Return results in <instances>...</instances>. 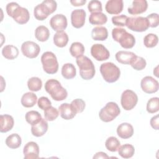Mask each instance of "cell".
I'll return each instance as SVG.
<instances>
[{"mask_svg":"<svg viewBox=\"0 0 159 159\" xmlns=\"http://www.w3.org/2000/svg\"><path fill=\"white\" fill-rule=\"evenodd\" d=\"M6 12L9 16L19 24H25L30 19V14L27 9L20 6L17 2H11L6 7Z\"/></svg>","mask_w":159,"mask_h":159,"instance_id":"obj_1","label":"cell"},{"mask_svg":"<svg viewBox=\"0 0 159 159\" xmlns=\"http://www.w3.org/2000/svg\"><path fill=\"white\" fill-rule=\"evenodd\" d=\"M112 37L114 41L119 43L122 48L126 49L132 48L135 43L134 36L123 28H114L112 30Z\"/></svg>","mask_w":159,"mask_h":159,"instance_id":"obj_2","label":"cell"},{"mask_svg":"<svg viewBox=\"0 0 159 159\" xmlns=\"http://www.w3.org/2000/svg\"><path fill=\"white\" fill-rule=\"evenodd\" d=\"M45 89L51 96L52 98L57 101H63L68 96L67 91L58 80L55 79H50L46 81Z\"/></svg>","mask_w":159,"mask_h":159,"instance_id":"obj_3","label":"cell"},{"mask_svg":"<svg viewBox=\"0 0 159 159\" xmlns=\"http://www.w3.org/2000/svg\"><path fill=\"white\" fill-rule=\"evenodd\" d=\"M80 68V76L85 80L92 79L95 75L96 70L93 61L86 56L82 55L76 60Z\"/></svg>","mask_w":159,"mask_h":159,"instance_id":"obj_4","label":"cell"},{"mask_svg":"<svg viewBox=\"0 0 159 159\" xmlns=\"http://www.w3.org/2000/svg\"><path fill=\"white\" fill-rule=\"evenodd\" d=\"M100 72L104 81L109 83L117 81L120 75L119 68L112 62H106L101 64Z\"/></svg>","mask_w":159,"mask_h":159,"instance_id":"obj_5","label":"cell"},{"mask_svg":"<svg viewBox=\"0 0 159 159\" xmlns=\"http://www.w3.org/2000/svg\"><path fill=\"white\" fill-rule=\"evenodd\" d=\"M120 113V109L117 103L114 102H107L99 112L100 119L104 122L112 121Z\"/></svg>","mask_w":159,"mask_h":159,"instance_id":"obj_6","label":"cell"},{"mask_svg":"<svg viewBox=\"0 0 159 159\" xmlns=\"http://www.w3.org/2000/svg\"><path fill=\"white\" fill-rule=\"evenodd\" d=\"M43 69L48 74H55L58 70V63L57 57L52 52H45L41 57Z\"/></svg>","mask_w":159,"mask_h":159,"instance_id":"obj_7","label":"cell"},{"mask_svg":"<svg viewBox=\"0 0 159 159\" xmlns=\"http://www.w3.org/2000/svg\"><path fill=\"white\" fill-rule=\"evenodd\" d=\"M126 26L132 31L142 32L146 31L149 28V23L145 17H128Z\"/></svg>","mask_w":159,"mask_h":159,"instance_id":"obj_8","label":"cell"},{"mask_svg":"<svg viewBox=\"0 0 159 159\" xmlns=\"http://www.w3.org/2000/svg\"><path fill=\"white\" fill-rule=\"evenodd\" d=\"M137 102L138 96L134 91L130 89H126L122 93L120 103L122 107L125 111L132 110L136 106Z\"/></svg>","mask_w":159,"mask_h":159,"instance_id":"obj_9","label":"cell"},{"mask_svg":"<svg viewBox=\"0 0 159 159\" xmlns=\"http://www.w3.org/2000/svg\"><path fill=\"white\" fill-rule=\"evenodd\" d=\"M21 52L22 54L29 58H36L40 52V46L32 41H25L21 45Z\"/></svg>","mask_w":159,"mask_h":159,"instance_id":"obj_10","label":"cell"},{"mask_svg":"<svg viewBox=\"0 0 159 159\" xmlns=\"http://www.w3.org/2000/svg\"><path fill=\"white\" fill-rule=\"evenodd\" d=\"M140 86L145 93L152 94L158 91L159 84L157 80L150 76H147L142 79Z\"/></svg>","mask_w":159,"mask_h":159,"instance_id":"obj_11","label":"cell"},{"mask_svg":"<svg viewBox=\"0 0 159 159\" xmlns=\"http://www.w3.org/2000/svg\"><path fill=\"white\" fill-rule=\"evenodd\" d=\"M91 54L97 61H104L110 57L109 51L102 44L96 43L91 48Z\"/></svg>","mask_w":159,"mask_h":159,"instance_id":"obj_12","label":"cell"},{"mask_svg":"<svg viewBox=\"0 0 159 159\" xmlns=\"http://www.w3.org/2000/svg\"><path fill=\"white\" fill-rule=\"evenodd\" d=\"M50 25L55 31H62L67 27V19L65 15L57 14L51 17L50 20Z\"/></svg>","mask_w":159,"mask_h":159,"instance_id":"obj_13","label":"cell"},{"mask_svg":"<svg viewBox=\"0 0 159 159\" xmlns=\"http://www.w3.org/2000/svg\"><path fill=\"white\" fill-rule=\"evenodd\" d=\"M86 14L84 9H75L71 14V22L73 27L76 29L82 27L85 23Z\"/></svg>","mask_w":159,"mask_h":159,"instance_id":"obj_14","label":"cell"},{"mask_svg":"<svg viewBox=\"0 0 159 159\" xmlns=\"http://www.w3.org/2000/svg\"><path fill=\"white\" fill-rule=\"evenodd\" d=\"M25 159H37L39 157V147L35 142L27 143L23 149Z\"/></svg>","mask_w":159,"mask_h":159,"instance_id":"obj_15","label":"cell"},{"mask_svg":"<svg viewBox=\"0 0 159 159\" xmlns=\"http://www.w3.org/2000/svg\"><path fill=\"white\" fill-rule=\"evenodd\" d=\"M148 7V3L146 0H134L132 4L128 8V12L132 15L142 14L146 11Z\"/></svg>","mask_w":159,"mask_h":159,"instance_id":"obj_16","label":"cell"},{"mask_svg":"<svg viewBox=\"0 0 159 159\" xmlns=\"http://www.w3.org/2000/svg\"><path fill=\"white\" fill-rule=\"evenodd\" d=\"M123 7L122 0H109L105 6V9L109 14H118L122 11Z\"/></svg>","mask_w":159,"mask_h":159,"instance_id":"obj_17","label":"cell"},{"mask_svg":"<svg viewBox=\"0 0 159 159\" xmlns=\"http://www.w3.org/2000/svg\"><path fill=\"white\" fill-rule=\"evenodd\" d=\"M60 115L65 120H70L75 117L77 114L71 104L63 103L58 107Z\"/></svg>","mask_w":159,"mask_h":159,"instance_id":"obj_18","label":"cell"},{"mask_svg":"<svg viewBox=\"0 0 159 159\" xmlns=\"http://www.w3.org/2000/svg\"><path fill=\"white\" fill-rule=\"evenodd\" d=\"M117 134L121 139H129L134 134L133 126L127 122L122 123L117 128Z\"/></svg>","mask_w":159,"mask_h":159,"instance_id":"obj_19","label":"cell"},{"mask_svg":"<svg viewBox=\"0 0 159 159\" xmlns=\"http://www.w3.org/2000/svg\"><path fill=\"white\" fill-rule=\"evenodd\" d=\"M48 127V125L47 120L45 119H42V120L39 122L34 125H32V134L37 137H42L47 132Z\"/></svg>","mask_w":159,"mask_h":159,"instance_id":"obj_20","label":"cell"},{"mask_svg":"<svg viewBox=\"0 0 159 159\" xmlns=\"http://www.w3.org/2000/svg\"><path fill=\"white\" fill-rule=\"evenodd\" d=\"M1 133H6L11 130L14 127V120L13 117L8 114H2L0 116Z\"/></svg>","mask_w":159,"mask_h":159,"instance_id":"obj_21","label":"cell"},{"mask_svg":"<svg viewBox=\"0 0 159 159\" xmlns=\"http://www.w3.org/2000/svg\"><path fill=\"white\" fill-rule=\"evenodd\" d=\"M135 56L136 55L132 52L122 50L117 52L115 55L116 60L119 63L124 65H130Z\"/></svg>","mask_w":159,"mask_h":159,"instance_id":"obj_22","label":"cell"},{"mask_svg":"<svg viewBox=\"0 0 159 159\" xmlns=\"http://www.w3.org/2000/svg\"><path fill=\"white\" fill-rule=\"evenodd\" d=\"M91 37L94 40L104 41L108 37L107 29L103 26L95 27L91 31Z\"/></svg>","mask_w":159,"mask_h":159,"instance_id":"obj_23","label":"cell"},{"mask_svg":"<svg viewBox=\"0 0 159 159\" xmlns=\"http://www.w3.org/2000/svg\"><path fill=\"white\" fill-rule=\"evenodd\" d=\"M39 5L43 14L47 17L53 13L57 7V3L53 0H45Z\"/></svg>","mask_w":159,"mask_h":159,"instance_id":"obj_24","label":"cell"},{"mask_svg":"<svg viewBox=\"0 0 159 159\" xmlns=\"http://www.w3.org/2000/svg\"><path fill=\"white\" fill-rule=\"evenodd\" d=\"M37 97L32 92H27L23 94L21 98V104L25 107H32L37 103Z\"/></svg>","mask_w":159,"mask_h":159,"instance_id":"obj_25","label":"cell"},{"mask_svg":"<svg viewBox=\"0 0 159 159\" xmlns=\"http://www.w3.org/2000/svg\"><path fill=\"white\" fill-rule=\"evenodd\" d=\"M68 42V36L67 34L62 30L57 32L53 36L54 44L60 48L65 47Z\"/></svg>","mask_w":159,"mask_h":159,"instance_id":"obj_26","label":"cell"},{"mask_svg":"<svg viewBox=\"0 0 159 159\" xmlns=\"http://www.w3.org/2000/svg\"><path fill=\"white\" fill-rule=\"evenodd\" d=\"M2 55L7 60H14L18 57L19 50L16 46L7 45L2 48Z\"/></svg>","mask_w":159,"mask_h":159,"instance_id":"obj_27","label":"cell"},{"mask_svg":"<svg viewBox=\"0 0 159 159\" xmlns=\"http://www.w3.org/2000/svg\"><path fill=\"white\" fill-rule=\"evenodd\" d=\"M119 155L123 158H130L133 157L135 153L134 147L129 143L124 144L119 147L118 150Z\"/></svg>","mask_w":159,"mask_h":159,"instance_id":"obj_28","label":"cell"},{"mask_svg":"<svg viewBox=\"0 0 159 159\" xmlns=\"http://www.w3.org/2000/svg\"><path fill=\"white\" fill-rule=\"evenodd\" d=\"M107 17L102 12L91 13L89 17V22L92 25H102L107 22Z\"/></svg>","mask_w":159,"mask_h":159,"instance_id":"obj_29","label":"cell"},{"mask_svg":"<svg viewBox=\"0 0 159 159\" xmlns=\"http://www.w3.org/2000/svg\"><path fill=\"white\" fill-rule=\"evenodd\" d=\"M5 143L9 148L12 149H16L20 146L22 143V139L19 134H12L6 138Z\"/></svg>","mask_w":159,"mask_h":159,"instance_id":"obj_30","label":"cell"},{"mask_svg":"<svg viewBox=\"0 0 159 159\" xmlns=\"http://www.w3.org/2000/svg\"><path fill=\"white\" fill-rule=\"evenodd\" d=\"M61 75L65 79L70 80L75 77L76 75V70L72 63H65L62 66Z\"/></svg>","mask_w":159,"mask_h":159,"instance_id":"obj_31","label":"cell"},{"mask_svg":"<svg viewBox=\"0 0 159 159\" xmlns=\"http://www.w3.org/2000/svg\"><path fill=\"white\" fill-rule=\"evenodd\" d=\"M35 37L40 42L47 41L50 37L48 29L44 25L38 26L35 30Z\"/></svg>","mask_w":159,"mask_h":159,"instance_id":"obj_32","label":"cell"},{"mask_svg":"<svg viewBox=\"0 0 159 159\" xmlns=\"http://www.w3.org/2000/svg\"><path fill=\"white\" fill-rule=\"evenodd\" d=\"M84 50L85 49L84 45L79 42H75L72 43L70 47V54L72 57L76 58L83 55Z\"/></svg>","mask_w":159,"mask_h":159,"instance_id":"obj_33","label":"cell"},{"mask_svg":"<svg viewBox=\"0 0 159 159\" xmlns=\"http://www.w3.org/2000/svg\"><path fill=\"white\" fill-rule=\"evenodd\" d=\"M25 119L27 122L31 125H34L39 122L42 117L41 114L36 111H30L25 114Z\"/></svg>","mask_w":159,"mask_h":159,"instance_id":"obj_34","label":"cell"},{"mask_svg":"<svg viewBox=\"0 0 159 159\" xmlns=\"http://www.w3.org/2000/svg\"><path fill=\"white\" fill-rule=\"evenodd\" d=\"M120 145V141L116 137L113 136L109 137V138H107V139L106 140V142H105V146L107 150L112 152L117 151Z\"/></svg>","mask_w":159,"mask_h":159,"instance_id":"obj_35","label":"cell"},{"mask_svg":"<svg viewBox=\"0 0 159 159\" xmlns=\"http://www.w3.org/2000/svg\"><path fill=\"white\" fill-rule=\"evenodd\" d=\"M27 86L31 91H38L42 88V81L39 78L34 76L29 78L27 81Z\"/></svg>","mask_w":159,"mask_h":159,"instance_id":"obj_36","label":"cell"},{"mask_svg":"<svg viewBox=\"0 0 159 159\" xmlns=\"http://www.w3.org/2000/svg\"><path fill=\"white\" fill-rule=\"evenodd\" d=\"M158 42V37L156 34H148L144 37L143 43L147 48H153L155 47Z\"/></svg>","mask_w":159,"mask_h":159,"instance_id":"obj_37","label":"cell"},{"mask_svg":"<svg viewBox=\"0 0 159 159\" xmlns=\"http://www.w3.org/2000/svg\"><path fill=\"white\" fill-rule=\"evenodd\" d=\"M159 110V98L154 97L150 98L147 104V111L150 114H154Z\"/></svg>","mask_w":159,"mask_h":159,"instance_id":"obj_38","label":"cell"},{"mask_svg":"<svg viewBox=\"0 0 159 159\" xmlns=\"http://www.w3.org/2000/svg\"><path fill=\"white\" fill-rule=\"evenodd\" d=\"M130 65L134 70L137 71H140L145 68L147 62L143 57H138L136 55L134 57V58L132 60Z\"/></svg>","mask_w":159,"mask_h":159,"instance_id":"obj_39","label":"cell"},{"mask_svg":"<svg viewBox=\"0 0 159 159\" xmlns=\"http://www.w3.org/2000/svg\"><path fill=\"white\" fill-rule=\"evenodd\" d=\"M58 115L59 112L58 110L52 106L44 110V117L48 121H53L55 120L58 117Z\"/></svg>","mask_w":159,"mask_h":159,"instance_id":"obj_40","label":"cell"},{"mask_svg":"<svg viewBox=\"0 0 159 159\" xmlns=\"http://www.w3.org/2000/svg\"><path fill=\"white\" fill-rule=\"evenodd\" d=\"M88 11L91 13L93 12H102V7L101 1L98 0H93L89 1L88 5Z\"/></svg>","mask_w":159,"mask_h":159,"instance_id":"obj_41","label":"cell"},{"mask_svg":"<svg viewBox=\"0 0 159 159\" xmlns=\"http://www.w3.org/2000/svg\"><path fill=\"white\" fill-rule=\"evenodd\" d=\"M128 17H127L124 14L113 16L112 17V22L114 25L117 26H119V27L126 26Z\"/></svg>","mask_w":159,"mask_h":159,"instance_id":"obj_42","label":"cell"},{"mask_svg":"<svg viewBox=\"0 0 159 159\" xmlns=\"http://www.w3.org/2000/svg\"><path fill=\"white\" fill-rule=\"evenodd\" d=\"M71 104L73 106V107L75 109L77 114L81 113L84 111L86 106L85 102L83 99H79V98L75 99L73 101H72L71 102Z\"/></svg>","mask_w":159,"mask_h":159,"instance_id":"obj_43","label":"cell"},{"mask_svg":"<svg viewBox=\"0 0 159 159\" xmlns=\"http://www.w3.org/2000/svg\"><path fill=\"white\" fill-rule=\"evenodd\" d=\"M147 19L149 23V27H157L159 24V16L157 13H152L147 16Z\"/></svg>","mask_w":159,"mask_h":159,"instance_id":"obj_44","label":"cell"},{"mask_svg":"<svg viewBox=\"0 0 159 159\" xmlns=\"http://www.w3.org/2000/svg\"><path fill=\"white\" fill-rule=\"evenodd\" d=\"M37 104L39 107L42 110H45L52 106V103L50 99L45 96H42L38 99Z\"/></svg>","mask_w":159,"mask_h":159,"instance_id":"obj_45","label":"cell"},{"mask_svg":"<svg viewBox=\"0 0 159 159\" xmlns=\"http://www.w3.org/2000/svg\"><path fill=\"white\" fill-rule=\"evenodd\" d=\"M150 124L151 127L155 129L158 130L159 129V119H158V115H156L153 117H152L150 119Z\"/></svg>","mask_w":159,"mask_h":159,"instance_id":"obj_46","label":"cell"},{"mask_svg":"<svg viewBox=\"0 0 159 159\" xmlns=\"http://www.w3.org/2000/svg\"><path fill=\"white\" fill-rule=\"evenodd\" d=\"M86 0H71L70 3L74 6H81L85 4Z\"/></svg>","mask_w":159,"mask_h":159,"instance_id":"obj_47","label":"cell"},{"mask_svg":"<svg viewBox=\"0 0 159 159\" xmlns=\"http://www.w3.org/2000/svg\"><path fill=\"white\" fill-rule=\"evenodd\" d=\"M109 157L104 152H97L94 156H93V158H109Z\"/></svg>","mask_w":159,"mask_h":159,"instance_id":"obj_48","label":"cell"},{"mask_svg":"<svg viewBox=\"0 0 159 159\" xmlns=\"http://www.w3.org/2000/svg\"><path fill=\"white\" fill-rule=\"evenodd\" d=\"M158 66H157L154 70H153V74L157 76V77H158Z\"/></svg>","mask_w":159,"mask_h":159,"instance_id":"obj_49","label":"cell"}]
</instances>
